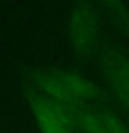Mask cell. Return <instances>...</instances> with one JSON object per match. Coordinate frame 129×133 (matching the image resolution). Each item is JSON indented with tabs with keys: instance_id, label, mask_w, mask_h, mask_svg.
<instances>
[{
	"instance_id": "1",
	"label": "cell",
	"mask_w": 129,
	"mask_h": 133,
	"mask_svg": "<svg viewBox=\"0 0 129 133\" xmlns=\"http://www.w3.org/2000/svg\"><path fill=\"white\" fill-rule=\"evenodd\" d=\"M68 42L71 50L86 57L97 46L100 36V17L89 0H76L68 15Z\"/></svg>"
},
{
	"instance_id": "2",
	"label": "cell",
	"mask_w": 129,
	"mask_h": 133,
	"mask_svg": "<svg viewBox=\"0 0 129 133\" xmlns=\"http://www.w3.org/2000/svg\"><path fill=\"white\" fill-rule=\"evenodd\" d=\"M76 108L57 103L39 93L31 97L32 116L40 133H74L76 128Z\"/></svg>"
},
{
	"instance_id": "3",
	"label": "cell",
	"mask_w": 129,
	"mask_h": 133,
	"mask_svg": "<svg viewBox=\"0 0 129 133\" xmlns=\"http://www.w3.org/2000/svg\"><path fill=\"white\" fill-rule=\"evenodd\" d=\"M101 69L117 97L129 107V58L119 54L108 56L103 62Z\"/></svg>"
},
{
	"instance_id": "4",
	"label": "cell",
	"mask_w": 129,
	"mask_h": 133,
	"mask_svg": "<svg viewBox=\"0 0 129 133\" xmlns=\"http://www.w3.org/2000/svg\"><path fill=\"white\" fill-rule=\"evenodd\" d=\"M56 72L78 105L82 103L93 101L94 98L99 97L97 86L85 75L69 69H57Z\"/></svg>"
},
{
	"instance_id": "5",
	"label": "cell",
	"mask_w": 129,
	"mask_h": 133,
	"mask_svg": "<svg viewBox=\"0 0 129 133\" xmlns=\"http://www.w3.org/2000/svg\"><path fill=\"white\" fill-rule=\"evenodd\" d=\"M33 83H35L39 94L50 100H54L57 103L65 104V105L78 107V104L71 97V94L65 89L64 83L58 78L56 71H39V72H36L33 75Z\"/></svg>"
},
{
	"instance_id": "6",
	"label": "cell",
	"mask_w": 129,
	"mask_h": 133,
	"mask_svg": "<svg viewBox=\"0 0 129 133\" xmlns=\"http://www.w3.org/2000/svg\"><path fill=\"white\" fill-rule=\"evenodd\" d=\"M106 4H108L110 7H118L119 6V0H101Z\"/></svg>"
},
{
	"instance_id": "7",
	"label": "cell",
	"mask_w": 129,
	"mask_h": 133,
	"mask_svg": "<svg viewBox=\"0 0 129 133\" xmlns=\"http://www.w3.org/2000/svg\"><path fill=\"white\" fill-rule=\"evenodd\" d=\"M122 24H124L125 29H126V32L129 33V17L128 15H125L124 18H122Z\"/></svg>"
}]
</instances>
